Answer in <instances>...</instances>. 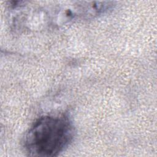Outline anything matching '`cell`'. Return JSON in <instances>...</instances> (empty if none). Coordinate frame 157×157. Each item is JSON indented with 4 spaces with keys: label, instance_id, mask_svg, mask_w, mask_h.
<instances>
[{
    "label": "cell",
    "instance_id": "1",
    "mask_svg": "<svg viewBox=\"0 0 157 157\" xmlns=\"http://www.w3.org/2000/svg\"><path fill=\"white\" fill-rule=\"evenodd\" d=\"M74 128L64 114L44 115L26 132L23 147L31 156H55L68 147L74 138Z\"/></svg>",
    "mask_w": 157,
    "mask_h": 157
}]
</instances>
